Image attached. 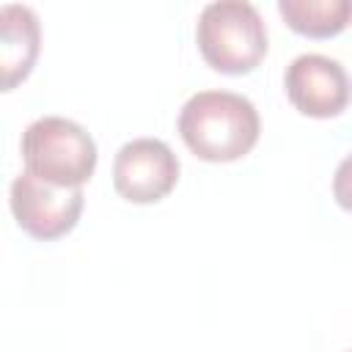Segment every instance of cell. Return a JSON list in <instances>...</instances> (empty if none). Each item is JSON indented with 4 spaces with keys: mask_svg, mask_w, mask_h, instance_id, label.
Segmentation results:
<instances>
[{
    "mask_svg": "<svg viewBox=\"0 0 352 352\" xmlns=\"http://www.w3.org/2000/svg\"><path fill=\"white\" fill-rule=\"evenodd\" d=\"M41 50L38 14L25 3L0 6V94L14 91L36 66Z\"/></svg>",
    "mask_w": 352,
    "mask_h": 352,
    "instance_id": "cell-7",
    "label": "cell"
},
{
    "mask_svg": "<svg viewBox=\"0 0 352 352\" xmlns=\"http://www.w3.org/2000/svg\"><path fill=\"white\" fill-rule=\"evenodd\" d=\"M179 182V160L160 138L126 140L113 160V187L132 204H157Z\"/></svg>",
    "mask_w": 352,
    "mask_h": 352,
    "instance_id": "cell-5",
    "label": "cell"
},
{
    "mask_svg": "<svg viewBox=\"0 0 352 352\" xmlns=\"http://www.w3.org/2000/svg\"><path fill=\"white\" fill-rule=\"evenodd\" d=\"M261 132L256 104L234 91H198L179 110V135L206 162L245 157Z\"/></svg>",
    "mask_w": 352,
    "mask_h": 352,
    "instance_id": "cell-1",
    "label": "cell"
},
{
    "mask_svg": "<svg viewBox=\"0 0 352 352\" xmlns=\"http://www.w3.org/2000/svg\"><path fill=\"white\" fill-rule=\"evenodd\" d=\"M278 11L294 33L311 38L338 36L349 25V0H278Z\"/></svg>",
    "mask_w": 352,
    "mask_h": 352,
    "instance_id": "cell-8",
    "label": "cell"
},
{
    "mask_svg": "<svg viewBox=\"0 0 352 352\" xmlns=\"http://www.w3.org/2000/svg\"><path fill=\"white\" fill-rule=\"evenodd\" d=\"M195 41L212 69L248 74L267 55V25L248 0H214L198 14Z\"/></svg>",
    "mask_w": 352,
    "mask_h": 352,
    "instance_id": "cell-2",
    "label": "cell"
},
{
    "mask_svg": "<svg viewBox=\"0 0 352 352\" xmlns=\"http://www.w3.org/2000/svg\"><path fill=\"white\" fill-rule=\"evenodd\" d=\"M8 204L16 226L25 234H30L33 239L50 242L69 234L77 226L85 195H82V187H55L22 170L11 182Z\"/></svg>",
    "mask_w": 352,
    "mask_h": 352,
    "instance_id": "cell-4",
    "label": "cell"
},
{
    "mask_svg": "<svg viewBox=\"0 0 352 352\" xmlns=\"http://www.w3.org/2000/svg\"><path fill=\"white\" fill-rule=\"evenodd\" d=\"M25 170L55 187H82L96 168L94 138L72 118L41 116L22 132Z\"/></svg>",
    "mask_w": 352,
    "mask_h": 352,
    "instance_id": "cell-3",
    "label": "cell"
},
{
    "mask_svg": "<svg viewBox=\"0 0 352 352\" xmlns=\"http://www.w3.org/2000/svg\"><path fill=\"white\" fill-rule=\"evenodd\" d=\"M283 88L289 102L311 118H333L349 102L346 69L327 55L305 52L297 55L283 74Z\"/></svg>",
    "mask_w": 352,
    "mask_h": 352,
    "instance_id": "cell-6",
    "label": "cell"
}]
</instances>
